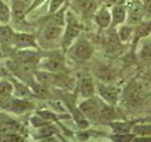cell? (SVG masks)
Masks as SVG:
<instances>
[{"label": "cell", "instance_id": "ffe728a7", "mask_svg": "<svg viewBox=\"0 0 151 142\" xmlns=\"http://www.w3.org/2000/svg\"><path fill=\"white\" fill-rule=\"evenodd\" d=\"M97 120L104 121V122H110L117 120V113L115 110L111 107V105L109 104H102L100 108V111L98 114V118Z\"/></svg>", "mask_w": 151, "mask_h": 142}, {"label": "cell", "instance_id": "7c38bea8", "mask_svg": "<svg viewBox=\"0 0 151 142\" xmlns=\"http://www.w3.org/2000/svg\"><path fill=\"white\" fill-rule=\"evenodd\" d=\"M0 45L4 47L16 46L15 32L8 25L0 26Z\"/></svg>", "mask_w": 151, "mask_h": 142}, {"label": "cell", "instance_id": "277c9868", "mask_svg": "<svg viewBox=\"0 0 151 142\" xmlns=\"http://www.w3.org/2000/svg\"><path fill=\"white\" fill-rule=\"evenodd\" d=\"M72 58L78 62H87L93 57V47L86 40H79L71 49Z\"/></svg>", "mask_w": 151, "mask_h": 142}, {"label": "cell", "instance_id": "8992f818", "mask_svg": "<svg viewBox=\"0 0 151 142\" xmlns=\"http://www.w3.org/2000/svg\"><path fill=\"white\" fill-rule=\"evenodd\" d=\"M3 103L2 106L9 111H12L14 113H22L29 110L32 108V103L28 101L27 99H9V97L2 99Z\"/></svg>", "mask_w": 151, "mask_h": 142}, {"label": "cell", "instance_id": "ac0fdd59", "mask_svg": "<svg viewBox=\"0 0 151 142\" xmlns=\"http://www.w3.org/2000/svg\"><path fill=\"white\" fill-rule=\"evenodd\" d=\"M151 33V21L149 22H141L138 24L133 32V37H132V43L136 45L140 40L147 37Z\"/></svg>", "mask_w": 151, "mask_h": 142}, {"label": "cell", "instance_id": "4dcf8cb0", "mask_svg": "<svg viewBox=\"0 0 151 142\" xmlns=\"http://www.w3.org/2000/svg\"><path fill=\"white\" fill-rule=\"evenodd\" d=\"M98 2H102L104 6L107 7H112L116 6V5H124L126 3V0H96Z\"/></svg>", "mask_w": 151, "mask_h": 142}, {"label": "cell", "instance_id": "30bf717a", "mask_svg": "<svg viewBox=\"0 0 151 142\" xmlns=\"http://www.w3.org/2000/svg\"><path fill=\"white\" fill-rule=\"evenodd\" d=\"M111 28H115L120 25H123L127 21V7L125 6V4L111 7Z\"/></svg>", "mask_w": 151, "mask_h": 142}, {"label": "cell", "instance_id": "ba28073f", "mask_svg": "<svg viewBox=\"0 0 151 142\" xmlns=\"http://www.w3.org/2000/svg\"><path fill=\"white\" fill-rule=\"evenodd\" d=\"M16 63L25 64L29 66L31 68H34L40 63L39 54L34 50H29L28 49H25L23 50L18 51L16 53Z\"/></svg>", "mask_w": 151, "mask_h": 142}, {"label": "cell", "instance_id": "9c48e42d", "mask_svg": "<svg viewBox=\"0 0 151 142\" xmlns=\"http://www.w3.org/2000/svg\"><path fill=\"white\" fill-rule=\"evenodd\" d=\"M73 7L83 16H90L98 9L96 0H73Z\"/></svg>", "mask_w": 151, "mask_h": 142}, {"label": "cell", "instance_id": "5b68a950", "mask_svg": "<svg viewBox=\"0 0 151 142\" xmlns=\"http://www.w3.org/2000/svg\"><path fill=\"white\" fill-rule=\"evenodd\" d=\"M101 106L102 103L99 102L96 99H93V97H91L87 98L85 101L80 103L78 109L86 117V118H89V120H97Z\"/></svg>", "mask_w": 151, "mask_h": 142}, {"label": "cell", "instance_id": "f1b7e54d", "mask_svg": "<svg viewBox=\"0 0 151 142\" xmlns=\"http://www.w3.org/2000/svg\"><path fill=\"white\" fill-rule=\"evenodd\" d=\"M65 0H51L50 2V5H49V11H48V13H54L56 12L57 11H59V9L61 8V6L63 5Z\"/></svg>", "mask_w": 151, "mask_h": 142}, {"label": "cell", "instance_id": "4fadbf2b", "mask_svg": "<svg viewBox=\"0 0 151 142\" xmlns=\"http://www.w3.org/2000/svg\"><path fill=\"white\" fill-rule=\"evenodd\" d=\"M78 89H79L80 96L84 99L93 97L96 90L93 79L91 77H89V76H84V77L81 78L79 82Z\"/></svg>", "mask_w": 151, "mask_h": 142}, {"label": "cell", "instance_id": "484cf974", "mask_svg": "<svg viewBox=\"0 0 151 142\" xmlns=\"http://www.w3.org/2000/svg\"><path fill=\"white\" fill-rule=\"evenodd\" d=\"M65 9L66 6H64L63 9H60L59 11L54 12V15L51 17L49 20V24H53V25H60L64 26L65 25Z\"/></svg>", "mask_w": 151, "mask_h": 142}, {"label": "cell", "instance_id": "6da1fadb", "mask_svg": "<svg viewBox=\"0 0 151 142\" xmlns=\"http://www.w3.org/2000/svg\"><path fill=\"white\" fill-rule=\"evenodd\" d=\"M125 97L132 105L143 103L151 97L150 84L143 79L132 80L126 89Z\"/></svg>", "mask_w": 151, "mask_h": 142}, {"label": "cell", "instance_id": "2e32d148", "mask_svg": "<svg viewBox=\"0 0 151 142\" xmlns=\"http://www.w3.org/2000/svg\"><path fill=\"white\" fill-rule=\"evenodd\" d=\"M16 46L22 49H37V43L35 37L29 33L25 32H15Z\"/></svg>", "mask_w": 151, "mask_h": 142}, {"label": "cell", "instance_id": "cb8c5ba5", "mask_svg": "<svg viewBox=\"0 0 151 142\" xmlns=\"http://www.w3.org/2000/svg\"><path fill=\"white\" fill-rule=\"evenodd\" d=\"M12 19V9L3 0H0V24L8 25Z\"/></svg>", "mask_w": 151, "mask_h": 142}, {"label": "cell", "instance_id": "603a6c76", "mask_svg": "<svg viewBox=\"0 0 151 142\" xmlns=\"http://www.w3.org/2000/svg\"><path fill=\"white\" fill-rule=\"evenodd\" d=\"M13 92H15V95L18 98L22 99H28L33 96L32 91H30L25 84L18 82H15L13 85Z\"/></svg>", "mask_w": 151, "mask_h": 142}, {"label": "cell", "instance_id": "d6a6232c", "mask_svg": "<svg viewBox=\"0 0 151 142\" xmlns=\"http://www.w3.org/2000/svg\"><path fill=\"white\" fill-rule=\"evenodd\" d=\"M44 1H45V0H32L31 6L29 7V9H28V12H27V13L29 12H31L32 9H34V8L38 7V6H39V4L42 3V2H44Z\"/></svg>", "mask_w": 151, "mask_h": 142}, {"label": "cell", "instance_id": "52a82bcc", "mask_svg": "<svg viewBox=\"0 0 151 142\" xmlns=\"http://www.w3.org/2000/svg\"><path fill=\"white\" fill-rule=\"evenodd\" d=\"M145 15L142 2L140 0H132V2L127 7V20L129 25H136L142 22V18Z\"/></svg>", "mask_w": 151, "mask_h": 142}, {"label": "cell", "instance_id": "3957f363", "mask_svg": "<svg viewBox=\"0 0 151 142\" xmlns=\"http://www.w3.org/2000/svg\"><path fill=\"white\" fill-rule=\"evenodd\" d=\"M96 91L102 101L109 105H115L119 101L121 88L110 83H100L96 85Z\"/></svg>", "mask_w": 151, "mask_h": 142}, {"label": "cell", "instance_id": "4316f807", "mask_svg": "<svg viewBox=\"0 0 151 142\" xmlns=\"http://www.w3.org/2000/svg\"><path fill=\"white\" fill-rule=\"evenodd\" d=\"M140 58L145 64H151V43L145 44L140 51Z\"/></svg>", "mask_w": 151, "mask_h": 142}, {"label": "cell", "instance_id": "5bb4252c", "mask_svg": "<svg viewBox=\"0 0 151 142\" xmlns=\"http://www.w3.org/2000/svg\"><path fill=\"white\" fill-rule=\"evenodd\" d=\"M94 21L101 28H109L111 25V9L107 6H103L101 9H97L94 13Z\"/></svg>", "mask_w": 151, "mask_h": 142}, {"label": "cell", "instance_id": "d6986e66", "mask_svg": "<svg viewBox=\"0 0 151 142\" xmlns=\"http://www.w3.org/2000/svg\"><path fill=\"white\" fill-rule=\"evenodd\" d=\"M42 68L51 73H60L64 70L65 66L63 62L60 58H58V57H51V58H48L42 64Z\"/></svg>", "mask_w": 151, "mask_h": 142}, {"label": "cell", "instance_id": "836d02e7", "mask_svg": "<svg viewBox=\"0 0 151 142\" xmlns=\"http://www.w3.org/2000/svg\"><path fill=\"white\" fill-rule=\"evenodd\" d=\"M12 2H17V3L23 4V5H25V6L28 7V9H29V7L31 6L32 0H12Z\"/></svg>", "mask_w": 151, "mask_h": 142}, {"label": "cell", "instance_id": "8fae6325", "mask_svg": "<svg viewBox=\"0 0 151 142\" xmlns=\"http://www.w3.org/2000/svg\"><path fill=\"white\" fill-rule=\"evenodd\" d=\"M64 32V26L48 24L42 30V38L45 41L52 42L60 39Z\"/></svg>", "mask_w": 151, "mask_h": 142}, {"label": "cell", "instance_id": "d4e9b609", "mask_svg": "<svg viewBox=\"0 0 151 142\" xmlns=\"http://www.w3.org/2000/svg\"><path fill=\"white\" fill-rule=\"evenodd\" d=\"M131 133L134 135L151 136V125L149 124H134Z\"/></svg>", "mask_w": 151, "mask_h": 142}, {"label": "cell", "instance_id": "7a4b0ae2", "mask_svg": "<svg viewBox=\"0 0 151 142\" xmlns=\"http://www.w3.org/2000/svg\"><path fill=\"white\" fill-rule=\"evenodd\" d=\"M65 24L66 27L64 28L63 35L61 37V46L64 49H67L72 45L74 40L78 36L81 30V26L71 12H68L65 16Z\"/></svg>", "mask_w": 151, "mask_h": 142}, {"label": "cell", "instance_id": "f546056e", "mask_svg": "<svg viewBox=\"0 0 151 142\" xmlns=\"http://www.w3.org/2000/svg\"><path fill=\"white\" fill-rule=\"evenodd\" d=\"M55 133H56V129L54 127H52L50 125H47V126L45 125L40 130L39 134L42 137H49L52 135H54Z\"/></svg>", "mask_w": 151, "mask_h": 142}, {"label": "cell", "instance_id": "83f0119b", "mask_svg": "<svg viewBox=\"0 0 151 142\" xmlns=\"http://www.w3.org/2000/svg\"><path fill=\"white\" fill-rule=\"evenodd\" d=\"M13 92V85L6 80L0 82V98H6Z\"/></svg>", "mask_w": 151, "mask_h": 142}, {"label": "cell", "instance_id": "7402d4cb", "mask_svg": "<svg viewBox=\"0 0 151 142\" xmlns=\"http://www.w3.org/2000/svg\"><path fill=\"white\" fill-rule=\"evenodd\" d=\"M122 42L120 41L119 37L117 35V32L115 31H111L108 34L107 37V51L108 53L113 54L116 53L120 50L121 49Z\"/></svg>", "mask_w": 151, "mask_h": 142}, {"label": "cell", "instance_id": "1f68e13d", "mask_svg": "<svg viewBox=\"0 0 151 142\" xmlns=\"http://www.w3.org/2000/svg\"><path fill=\"white\" fill-rule=\"evenodd\" d=\"M142 6L145 12V15H151V0H142Z\"/></svg>", "mask_w": 151, "mask_h": 142}, {"label": "cell", "instance_id": "9a60e30c", "mask_svg": "<svg viewBox=\"0 0 151 142\" xmlns=\"http://www.w3.org/2000/svg\"><path fill=\"white\" fill-rule=\"evenodd\" d=\"M135 121H120L113 120L108 122L109 127L111 128L114 135H127L130 134L133 128Z\"/></svg>", "mask_w": 151, "mask_h": 142}, {"label": "cell", "instance_id": "e0dca14e", "mask_svg": "<svg viewBox=\"0 0 151 142\" xmlns=\"http://www.w3.org/2000/svg\"><path fill=\"white\" fill-rule=\"evenodd\" d=\"M94 76L101 83H111L115 79L114 71L104 64H99L94 68Z\"/></svg>", "mask_w": 151, "mask_h": 142}, {"label": "cell", "instance_id": "44dd1931", "mask_svg": "<svg viewBox=\"0 0 151 142\" xmlns=\"http://www.w3.org/2000/svg\"><path fill=\"white\" fill-rule=\"evenodd\" d=\"M134 28L135 26L129 25V24H127V25H124L123 24V25L118 26V30L116 32L120 41L122 42V44H127L129 40H132Z\"/></svg>", "mask_w": 151, "mask_h": 142}]
</instances>
